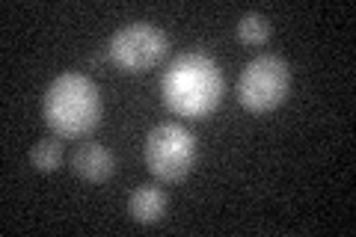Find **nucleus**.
Masks as SVG:
<instances>
[{
	"label": "nucleus",
	"mask_w": 356,
	"mask_h": 237,
	"mask_svg": "<svg viewBox=\"0 0 356 237\" xmlns=\"http://www.w3.org/2000/svg\"><path fill=\"white\" fill-rule=\"evenodd\" d=\"M161 95L181 119H202L217 110L222 98V72L202 51L181 54L166 65Z\"/></svg>",
	"instance_id": "1"
},
{
	"label": "nucleus",
	"mask_w": 356,
	"mask_h": 237,
	"mask_svg": "<svg viewBox=\"0 0 356 237\" xmlns=\"http://www.w3.org/2000/svg\"><path fill=\"white\" fill-rule=\"evenodd\" d=\"M42 116L57 137L81 140L95 131L102 119V95L98 86L81 72H63L51 81L42 98Z\"/></svg>",
	"instance_id": "2"
},
{
	"label": "nucleus",
	"mask_w": 356,
	"mask_h": 237,
	"mask_svg": "<svg viewBox=\"0 0 356 237\" xmlns=\"http://www.w3.org/2000/svg\"><path fill=\"white\" fill-rule=\"evenodd\" d=\"M288 89H291V72H288V63L276 54L255 56L238 77V98L252 113H267L280 107Z\"/></svg>",
	"instance_id": "3"
},
{
	"label": "nucleus",
	"mask_w": 356,
	"mask_h": 237,
	"mask_svg": "<svg viewBox=\"0 0 356 237\" xmlns=\"http://www.w3.org/2000/svg\"><path fill=\"white\" fill-rule=\"evenodd\" d=\"M196 163V137L178 122L158 125L146 140V166L161 181H181Z\"/></svg>",
	"instance_id": "4"
},
{
	"label": "nucleus",
	"mask_w": 356,
	"mask_h": 237,
	"mask_svg": "<svg viewBox=\"0 0 356 237\" xmlns=\"http://www.w3.org/2000/svg\"><path fill=\"white\" fill-rule=\"evenodd\" d=\"M166 48H170V42H166V33L161 27L149 24V21H131L110 36L107 54L119 69L137 74L158 65L166 56Z\"/></svg>",
	"instance_id": "5"
},
{
	"label": "nucleus",
	"mask_w": 356,
	"mask_h": 237,
	"mask_svg": "<svg viewBox=\"0 0 356 237\" xmlns=\"http://www.w3.org/2000/svg\"><path fill=\"white\" fill-rule=\"evenodd\" d=\"M72 169L83 178V181L102 184V181H107V178L116 172V157H113V152H110V149H104V145L83 142L81 149L72 154Z\"/></svg>",
	"instance_id": "6"
},
{
	"label": "nucleus",
	"mask_w": 356,
	"mask_h": 237,
	"mask_svg": "<svg viewBox=\"0 0 356 237\" xmlns=\"http://www.w3.org/2000/svg\"><path fill=\"white\" fill-rule=\"evenodd\" d=\"M128 211H131V217L137 222H143V225L158 222L163 217V211H166V193L158 184H140L131 193Z\"/></svg>",
	"instance_id": "7"
},
{
	"label": "nucleus",
	"mask_w": 356,
	"mask_h": 237,
	"mask_svg": "<svg viewBox=\"0 0 356 237\" xmlns=\"http://www.w3.org/2000/svg\"><path fill=\"white\" fill-rule=\"evenodd\" d=\"M238 39L243 44H264L270 39V24L261 13H247L238 21Z\"/></svg>",
	"instance_id": "8"
},
{
	"label": "nucleus",
	"mask_w": 356,
	"mask_h": 237,
	"mask_svg": "<svg viewBox=\"0 0 356 237\" xmlns=\"http://www.w3.org/2000/svg\"><path fill=\"white\" fill-rule=\"evenodd\" d=\"M30 163L39 169V172H54L63 163V145L57 140H39L30 149Z\"/></svg>",
	"instance_id": "9"
}]
</instances>
